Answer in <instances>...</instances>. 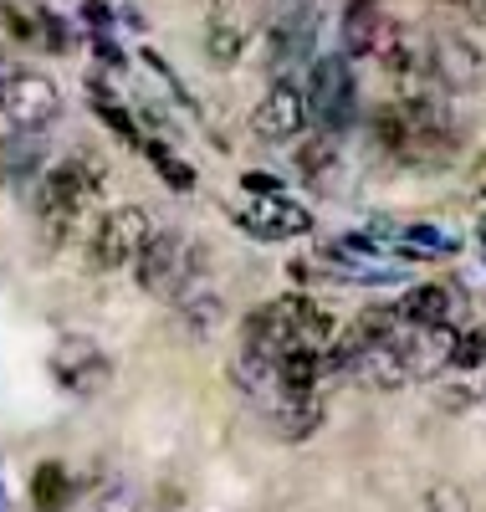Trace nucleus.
<instances>
[{"instance_id":"obj_1","label":"nucleus","mask_w":486,"mask_h":512,"mask_svg":"<svg viewBox=\"0 0 486 512\" xmlns=\"http://www.w3.org/2000/svg\"><path fill=\"white\" fill-rule=\"evenodd\" d=\"M103 190H108V164L93 149H77L62 164H52L47 180H41V195H36L41 241H47V246H67L72 231L87 216V205H93Z\"/></svg>"},{"instance_id":"obj_2","label":"nucleus","mask_w":486,"mask_h":512,"mask_svg":"<svg viewBox=\"0 0 486 512\" xmlns=\"http://www.w3.org/2000/svg\"><path fill=\"white\" fill-rule=\"evenodd\" d=\"M210 267V256L200 241L180 236V231H154L149 246L134 256V282L149 292V297H164V303H180L185 292L200 287Z\"/></svg>"},{"instance_id":"obj_3","label":"nucleus","mask_w":486,"mask_h":512,"mask_svg":"<svg viewBox=\"0 0 486 512\" xmlns=\"http://www.w3.org/2000/svg\"><path fill=\"white\" fill-rule=\"evenodd\" d=\"M149 236H154V216L144 205H113L87 236V267L93 272L134 267V256L149 246Z\"/></svg>"},{"instance_id":"obj_4","label":"nucleus","mask_w":486,"mask_h":512,"mask_svg":"<svg viewBox=\"0 0 486 512\" xmlns=\"http://www.w3.org/2000/svg\"><path fill=\"white\" fill-rule=\"evenodd\" d=\"M307 113L323 134H348L359 118V82L348 72V57H318L307 72Z\"/></svg>"},{"instance_id":"obj_5","label":"nucleus","mask_w":486,"mask_h":512,"mask_svg":"<svg viewBox=\"0 0 486 512\" xmlns=\"http://www.w3.org/2000/svg\"><path fill=\"white\" fill-rule=\"evenodd\" d=\"M0 113L16 123V134H41L47 123H57V113H62V93H57V82H52V77L16 67V72L0 77Z\"/></svg>"},{"instance_id":"obj_6","label":"nucleus","mask_w":486,"mask_h":512,"mask_svg":"<svg viewBox=\"0 0 486 512\" xmlns=\"http://www.w3.org/2000/svg\"><path fill=\"white\" fill-rule=\"evenodd\" d=\"M313 123V113H307V93L297 88V82H272L267 88V98L256 103V113H251V134L261 139V144H292V139H302V128Z\"/></svg>"},{"instance_id":"obj_7","label":"nucleus","mask_w":486,"mask_h":512,"mask_svg":"<svg viewBox=\"0 0 486 512\" xmlns=\"http://www.w3.org/2000/svg\"><path fill=\"white\" fill-rule=\"evenodd\" d=\"M52 374H57V384L62 390H72V395H98V390H108V379H113V364H108V354L93 344V338H62V344L52 349Z\"/></svg>"},{"instance_id":"obj_8","label":"nucleus","mask_w":486,"mask_h":512,"mask_svg":"<svg viewBox=\"0 0 486 512\" xmlns=\"http://www.w3.org/2000/svg\"><path fill=\"white\" fill-rule=\"evenodd\" d=\"M430 67H435V88L471 93L476 82H486V47H476L461 31H446V36H435V47H430Z\"/></svg>"},{"instance_id":"obj_9","label":"nucleus","mask_w":486,"mask_h":512,"mask_svg":"<svg viewBox=\"0 0 486 512\" xmlns=\"http://www.w3.org/2000/svg\"><path fill=\"white\" fill-rule=\"evenodd\" d=\"M231 221L261 241H287V236H302V231H313V216H307L302 205L282 200V195H267V200H256V205H241L231 210Z\"/></svg>"},{"instance_id":"obj_10","label":"nucleus","mask_w":486,"mask_h":512,"mask_svg":"<svg viewBox=\"0 0 486 512\" xmlns=\"http://www.w3.org/2000/svg\"><path fill=\"white\" fill-rule=\"evenodd\" d=\"M338 36H343V57H379L389 47V16L379 0H348L343 6V21H338Z\"/></svg>"},{"instance_id":"obj_11","label":"nucleus","mask_w":486,"mask_h":512,"mask_svg":"<svg viewBox=\"0 0 486 512\" xmlns=\"http://www.w3.org/2000/svg\"><path fill=\"white\" fill-rule=\"evenodd\" d=\"M246 47H251V21L231 6V0L210 6V16H205V57L215 67H236Z\"/></svg>"},{"instance_id":"obj_12","label":"nucleus","mask_w":486,"mask_h":512,"mask_svg":"<svg viewBox=\"0 0 486 512\" xmlns=\"http://www.w3.org/2000/svg\"><path fill=\"white\" fill-rule=\"evenodd\" d=\"M400 344H405V359H410L415 379H435L440 369H451L456 328H451V323H440V328H410V323H405Z\"/></svg>"},{"instance_id":"obj_13","label":"nucleus","mask_w":486,"mask_h":512,"mask_svg":"<svg viewBox=\"0 0 486 512\" xmlns=\"http://www.w3.org/2000/svg\"><path fill=\"white\" fill-rule=\"evenodd\" d=\"M353 379H364L369 390H405V384L415 379V369L405 359L400 338H389V344H374V349H364L359 359H353Z\"/></svg>"},{"instance_id":"obj_14","label":"nucleus","mask_w":486,"mask_h":512,"mask_svg":"<svg viewBox=\"0 0 486 512\" xmlns=\"http://www.w3.org/2000/svg\"><path fill=\"white\" fill-rule=\"evenodd\" d=\"M231 384L246 395V400H256V405H277L282 400V374H277V359H267V354H256V349H241L236 359H231Z\"/></svg>"},{"instance_id":"obj_15","label":"nucleus","mask_w":486,"mask_h":512,"mask_svg":"<svg viewBox=\"0 0 486 512\" xmlns=\"http://www.w3.org/2000/svg\"><path fill=\"white\" fill-rule=\"evenodd\" d=\"M267 415H272V431H277L282 441H307V436L323 425L328 410H323V395H318V390H307V395H282Z\"/></svg>"},{"instance_id":"obj_16","label":"nucleus","mask_w":486,"mask_h":512,"mask_svg":"<svg viewBox=\"0 0 486 512\" xmlns=\"http://www.w3.org/2000/svg\"><path fill=\"white\" fill-rule=\"evenodd\" d=\"M451 313H456V292L440 282H420L400 297V318L410 328H440V323H451Z\"/></svg>"},{"instance_id":"obj_17","label":"nucleus","mask_w":486,"mask_h":512,"mask_svg":"<svg viewBox=\"0 0 486 512\" xmlns=\"http://www.w3.org/2000/svg\"><path fill=\"white\" fill-rule=\"evenodd\" d=\"M174 318H180V328L190 338H210L220 328V318H226V303H220V292L195 287V292H185L180 303H174Z\"/></svg>"},{"instance_id":"obj_18","label":"nucleus","mask_w":486,"mask_h":512,"mask_svg":"<svg viewBox=\"0 0 486 512\" xmlns=\"http://www.w3.org/2000/svg\"><path fill=\"white\" fill-rule=\"evenodd\" d=\"M456 236L451 231H435V226H400L394 231V256L405 262H430V256H451Z\"/></svg>"},{"instance_id":"obj_19","label":"nucleus","mask_w":486,"mask_h":512,"mask_svg":"<svg viewBox=\"0 0 486 512\" xmlns=\"http://www.w3.org/2000/svg\"><path fill=\"white\" fill-rule=\"evenodd\" d=\"M87 103H93V113L113 128V134L118 139H128V144H139V123H134V113H128L118 98H113V88H108V82L93 72V77H87Z\"/></svg>"},{"instance_id":"obj_20","label":"nucleus","mask_w":486,"mask_h":512,"mask_svg":"<svg viewBox=\"0 0 486 512\" xmlns=\"http://www.w3.org/2000/svg\"><path fill=\"white\" fill-rule=\"evenodd\" d=\"M307 47H313V16L292 11V16H282V21L272 26V62H277V67L297 62Z\"/></svg>"},{"instance_id":"obj_21","label":"nucleus","mask_w":486,"mask_h":512,"mask_svg":"<svg viewBox=\"0 0 486 512\" xmlns=\"http://www.w3.org/2000/svg\"><path fill=\"white\" fill-rule=\"evenodd\" d=\"M31 502H36V512H62V507L72 502V477H67V466L41 461L36 477H31Z\"/></svg>"},{"instance_id":"obj_22","label":"nucleus","mask_w":486,"mask_h":512,"mask_svg":"<svg viewBox=\"0 0 486 512\" xmlns=\"http://www.w3.org/2000/svg\"><path fill=\"white\" fill-rule=\"evenodd\" d=\"M333 169H338V149H333V134H318V139H307L297 149V175L307 185H333Z\"/></svg>"},{"instance_id":"obj_23","label":"nucleus","mask_w":486,"mask_h":512,"mask_svg":"<svg viewBox=\"0 0 486 512\" xmlns=\"http://www.w3.org/2000/svg\"><path fill=\"white\" fill-rule=\"evenodd\" d=\"M139 149L149 154V164L159 169V180H164V185H174V190H195V169H190L180 154H174V149H164L159 139H139Z\"/></svg>"},{"instance_id":"obj_24","label":"nucleus","mask_w":486,"mask_h":512,"mask_svg":"<svg viewBox=\"0 0 486 512\" xmlns=\"http://www.w3.org/2000/svg\"><path fill=\"white\" fill-rule=\"evenodd\" d=\"M93 502H98V512H134V507H139L134 487H128L123 477H103V482H93Z\"/></svg>"},{"instance_id":"obj_25","label":"nucleus","mask_w":486,"mask_h":512,"mask_svg":"<svg viewBox=\"0 0 486 512\" xmlns=\"http://www.w3.org/2000/svg\"><path fill=\"white\" fill-rule=\"evenodd\" d=\"M481 359H486V328L456 333V354H451V369H481Z\"/></svg>"},{"instance_id":"obj_26","label":"nucleus","mask_w":486,"mask_h":512,"mask_svg":"<svg viewBox=\"0 0 486 512\" xmlns=\"http://www.w3.org/2000/svg\"><path fill=\"white\" fill-rule=\"evenodd\" d=\"M481 395H486V384H481L476 369H471V379H456V384H446V390H440V405H446V410H471Z\"/></svg>"},{"instance_id":"obj_27","label":"nucleus","mask_w":486,"mask_h":512,"mask_svg":"<svg viewBox=\"0 0 486 512\" xmlns=\"http://www.w3.org/2000/svg\"><path fill=\"white\" fill-rule=\"evenodd\" d=\"M425 512H471V497L456 482H435L425 492Z\"/></svg>"},{"instance_id":"obj_28","label":"nucleus","mask_w":486,"mask_h":512,"mask_svg":"<svg viewBox=\"0 0 486 512\" xmlns=\"http://www.w3.org/2000/svg\"><path fill=\"white\" fill-rule=\"evenodd\" d=\"M16 164H21L16 144H11V139H0V185H16Z\"/></svg>"},{"instance_id":"obj_29","label":"nucleus","mask_w":486,"mask_h":512,"mask_svg":"<svg viewBox=\"0 0 486 512\" xmlns=\"http://www.w3.org/2000/svg\"><path fill=\"white\" fill-rule=\"evenodd\" d=\"M476 216H481V231H486V190L476 195Z\"/></svg>"}]
</instances>
